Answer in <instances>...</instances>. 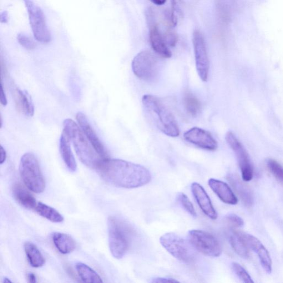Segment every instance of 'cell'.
<instances>
[{
  "label": "cell",
  "mask_w": 283,
  "mask_h": 283,
  "mask_svg": "<svg viewBox=\"0 0 283 283\" xmlns=\"http://www.w3.org/2000/svg\"><path fill=\"white\" fill-rule=\"evenodd\" d=\"M107 183L126 189L139 188L149 183L151 177L144 166L121 159L106 158L97 168Z\"/></svg>",
  "instance_id": "6da1fadb"
},
{
  "label": "cell",
  "mask_w": 283,
  "mask_h": 283,
  "mask_svg": "<svg viewBox=\"0 0 283 283\" xmlns=\"http://www.w3.org/2000/svg\"><path fill=\"white\" fill-rule=\"evenodd\" d=\"M63 132L72 142L76 153L82 162L92 169H97L103 160L86 137L79 126L72 119H65L63 122Z\"/></svg>",
  "instance_id": "7a4b0ae2"
},
{
  "label": "cell",
  "mask_w": 283,
  "mask_h": 283,
  "mask_svg": "<svg viewBox=\"0 0 283 283\" xmlns=\"http://www.w3.org/2000/svg\"><path fill=\"white\" fill-rule=\"evenodd\" d=\"M142 103L146 112L161 132L171 138L179 136V126L174 115L159 98L153 95H144Z\"/></svg>",
  "instance_id": "3957f363"
},
{
  "label": "cell",
  "mask_w": 283,
  "mask_h": 283,
  "mask_svg": "<svg viewBox=\"0 0 283 283\" xmlns=\"http://www.w3.org/2000/svg\"><path fill=\"white\" fill-rule=\"evenodd\" d=\"M109 245L111 254L116 259H121L129 251L133 231L124 221L110 216L108 221Z\"/></svg>",
  "instance_id": "277c9868"
},
{
  "label": "cell",
  "mask_w": 283,
  "mask_h": 283,
  "mask_svg": "<svg viewBox=\"0 0 283 283\" xmlns=\"http://www.w3.org/2000/svg\"><path fill=\"white\" fill-rule=\"evenodd\" d=\"M19 174L25 185L35 193H43L45 181L38 161L31 153H25L20 160Z\"/></svg>",
  "instance_id": "5b68a950"
},
{
  "label": "cell",
  "mask_w": 283,
  "mask_h": 283,
  "mask_svg": "<svg viewBox=\"0 0 283 283\" xmlns=\"http://www.w3.org/2000/svg\"><path fill=\"white\" fill-rule=\"evenodd\" d=\"M160 242L171 255L180 261L190 264L195 259L196 250L189 241L173 232L161 236Z\"/></svg>",
  "instance_id": "8992f818"
},
{
  "label": "cell",
  "mask_w": 283,
  "mask_h": 283,
  "mask_svg": "<svg viewBox=\"0 0 283 283\" xmlns=\"http://www.w3.org/2000/svg\"><path fill=\"white\" fill-rule=\"evenodd\" d=\"M132 68L136 77L149 82H153L157 78L160 64L158 59L154 54L148 50H144L134 58Z\"/></svg>",
  "instance_id": "52a82bcc"
},
{
  "label": "cell",
  "mask_w": 283,
  "mask_h": 283,
  "mask_svg": "<svg viewBox=\"0 0 283 283\" xmlns=\"http://www.w3.org/2000/svg\"><path fill=\"white\" fill-rule=\"evenodd\" d=\"M188 240L194 249L204 255L217 257L222 254V247L216 237L209 232L199 230L189 231Z\"/></svg>",
  "instance_id": "ba28073f"
},
{
  "label": "cell",
  "mask_w": 283,
  "mask_h": 283,
  "mask_svg": "<svg viewBox=\"0 0 283 283\" xmlns=\"http://www.w3.org/2000/svg\"><path fill=\"white\" fill-rule=\"evenodd\" d=\"M24 2L27 8L30 24L35 38L41 43L49 42L51 35L42 10L34 3L33 0H24Z\"/></svg>",
  "instance_id": "9c48e42d"
},
{
  "label": "cell",
  "mask_w": 283,
  "mask_h": 283,
  "mask_svg": "<svg viewBox=\"0 0 283 283\" xmlns=\"http://www.w3.org/2000/svg\"><path fill=\"white\" fill-rule=\"evenodd\" d=\"M193 43L197 72L203 82H207L210 69V62L204 35L196 30L193 33Z\"/></svg>",
  "instance_id": "30bf717a"
},
{
  "label": "cell",
  "mask_w": 283,
  "mask_h": 283,
  "mask_svg": "<svg viewBox=\"0 0 283 283\" xmlns=\"http://www.w3.org/2000/svg\"><path fill=\"white\" fill-rule=\"evenodd\" d=\"M225 139L227 143L236 154L241 169L242 179L245 181H251L254 175V170L249 155L244 146L242 145L235 135L231 132L227 133Z\"/></svg>",
  "instance_id": "8fae6325"
},
{
  "label": "cell",
  "mask_w": 283,
  "mask_h": 283,
  "mask_svg": "<svg viewBox=\"0 0 283 283\" xmlns=\"http://www.w3.org/2000/svg\"><path fill=\"white\" fill-rule=\"evenodd\" d=\"M184 138L189 143L201 149L214 151L218 147L213 136L208 131L198 128H193L187 131L184 134Z\"/></svg>",
  "instance_id": "7c38bea8"
},
{
  "label": "cell",
  "mask_w": 283,
  "mask_h": 283,
  "mask_svg": "<svg viewBox=\"0 0 283 283\" xmlns=\"http://www.w3.org/2000/svg\"><path fill=\"white\" fill-rule=\"evenodd\" d=\"M239 233L247 246L259 256L263 269L268 274H271L272 271V261L266 248L256 237L245 232H239Z\"/></svg>",
  "instance_id": "4fadbf2b"
},
{
  "label": "cell",
  "mask_w": 283,
  "mask_h": 283,
  "mask_svg": "<svg viewBox=\"0 0 283 283\" xmlns=\"http://www.w3.org/2000/svg\"><path fill=\"white\" fill-rule=\"evenodd\" d=\"M76 119L81 129L83 131L86 137L92 144L93 147L101 157L103 159L108 158V153L104 145L100 140L97 134L90 125L88 119L85 114L82 113H78L76 115Z\"/></svg>",
  "instance_id": "5bb4252c"
},
{
  "label": "cell",
  "mask_w": 283,
  "mask_h": 283,
  "mask_svg": "<svg viewBox=\"0 0 283 283\" xmlns=\"http://www.w3.org/2000/svg\"><path fill=\"white\" fill-rule=\"evenodd\" d=\"M191 191L194 198L204 213L209 218L215 220L217 217L216 211L208 194L202 186L198 183H194L191 185Z\"/></svg>",
  "instance_id": "9a60e30c"
},
{
  "label": "cell",
  "mask_w": 283,
  "mask_h": 283,
  "mask_svg": "<svg viewBox=\"0 0 283 283\" xmlns=\"http://www.w3.org/2000/svg\"><path fill=\"white\" fill-rule=\"evenodd\" d=\"M210 188L219 199L224 203L229 205H236L238 199L230 187L225 182L214 179H210L208 181Z\"/></svg>",
  "instance_id": "2e32d148"
},
{
  "label": "cell",
  "mask_w": 283,
  "mask_h": 283,
  "mask_svg": "<svg viewBox=\"0 0 283 283\" xmlns=\"http://www.w3.org/2000/svg\"><path fill=\"white\" fill-rule=\"evenodd\" d=\"M149 39L151 46L156 53L165 58L171 57L172 54L156 25L153 24L150 28Z\"/></svg>",
  "instance_id": "e0dca14e"
},
{
  "label": "cell",
  "mask_w": 283,
  "mask_h": 283,
  "mask_svg": "<svg viewBox=\"0 0 283 283\" xmlns=\"http://www.w3.org/2000/svg\"><path fill=\"white\" fill-rule=\"evenodd\" d=\"M12 93L15 103L19 111L28 117H32L34 107L31 96L27 92L18 88L12 87Z\"/></svg>",
  "instance_id": "ac0fdd59"
},
{
  "label": "cell",
  "mask_w": 283,
  "mask_h": 283,
  "mask_svg": "<svg viewBox=\"0 0 283 283\" xmlns=\"http://www.w3.org/2000/svg\"><path fill=\"white\" fill-rule=\"evenodd\" d=\"M70 140L64 132L60 139L59 150L65 165L71 172L77 170V164L71 149Z\"/></svg>",
  "instance_id": "d6986e66"
},
{
  "label": "cell",
  "mask_w": 283,
  "mask_h": 283,
  "mask_svg": "<svg viewBox=\"0 0 283 283\" xmlns=\"http://www.w3.org/2000/svg\"><path fill=\"white\" fill-rule=\"evenodd\" d=\"M227 180L229 181L244 204L247 207L251 206L254 204V196L249 187L245 185L238 177L233 174H230L227 176Z\"/></svg>",
  "instance_id": "ffe728a7"
},
{
  "label": "cell",
  "mask_w": 283,
  "mask_h": 283,
  "mask_svg": "<svg viewBox=\"0 0 283 283\" xmlns=\"http://www.w3.org/2000/svg\"><path fill=\"white\" fill-rule=\"evenodd\" d=\"M13 195L17 203L29 210H34L37 203L34 197L22 185L16 184L13 186Z\"/></svg>",
  "instance_id": "44dd1931"
},
{
  "label": "cell",
  "mask_w": 283,
  "mask_h": 283,
  "mask_svg": "<svg viewBox=\"0 0 283 283\" xmlns=\"http://www.w3.org/2000/svg\"><path fill=\"white\" fill-rule=\"evenodd\" d=\"M52 239L54 246L62 254H69L75 249V242L69 235L61 232H54Z\"/></svg>",
  "instance_id": "7402d4cb"
},
{
  "label": "cell",
  "mask_w": 283,
  "mask_h": 283,
  "mask_svg": "<svg viewBox=\"0 0 283 283\" xmlns=\"http://www.w3.org/2000/svg\"><path fill=\"white\" fill-rule=\"evenodd\" d=\"M24 249L30 265L34 268L44 266L45 260L37 247L31 242H25Z\"/></svg>",
  "instance_id": "603a6c76"
},
{
  "label": "cell",
  "mask_w": 283,
  "mask_h": 283,
  "mask_svg": "<svg viewBox=\"0 0 283 283\" xmlns=\"http://www.w3.org/2000/svg\"><path fill=\"white\" fill-rule=\"evenodd\" d=\"M230 243L232 249L242 259H249L250 257L249 248L242 239L238 231H232L229 236Z\"/></svg>",
  "instance_id": "cb8c5ba5"
},
{
  "label": "cell",
  "mask_w": 283,
  "mask_h": 283,
  "mask_svg": "<svg viewBox=\"0 0 283 283\" xmlns=\"http://www.w3.org/2000/svg\"><path fill=\"white\" fill-rule=\"evenodd\" d=\"M34 211L40 216L55 223H60L64 221L63 216L54 208L38 202Z\"/></svg>",
  "instance_id": "d4e9b609"
},
{
  "label": "cell",
  "mask_w": 283,
  "mask_h": 283,
  "mask_svg": "<svg viewBox=\"0 0 283 283\" xmlns=\"http://www.w3.org/2000/svg\"><path fill=\"white\" fill-rule=\"evenodd\" d=\"M76 270L81 280L85 283H102V278L92 269L83 263L76 265Z\"/></svg>",
  "instance_id": "484cf974"
},
{
  "label": "cell",
  "mask_w": 283,
  "mask_h": 283,
  "mask_svg": "<svg viewBox=\"0 0 283 283\" xmlns=\"http://www.w3.org/2000/svg\"><path fill=\"white\" fill-rule=\"evenodd\" d=\"M184 104L185 109L192 116L196 117L200 113L201 106L200 101L191 93L187 92L185 93Z\"/></svg>",
  "instance_id": "4316f807"
},
{
  "label": "cell",
  "mask_w": 283,
  "mask_h": 283,
  "mask_svg": "<svg viewBox=\"0 0 283 283\" xmlns=\"http://www.w3.org/2000/svg\"><path fill=\"white\" fill-rule=\"evenodd\" d=\"M232 269L242 282L245 283H254L249 273L238 263H232Z\"/></svg>",
  "instance_id": "83f0119b"
},
{
  "label": "cell",
  "mask_w": 283,
  "mask_h": 283,
  "mask_svg": "<svg viewBox=\"0 0 283 283\" xmlns=\"http://www.w3.org/2000/svg\"><path fill=\"white\" fill-rule=\"evenodd\" d=\"M177 200H178L185 210L188 212L191 216L194 217L197 216L194 207L188 198V196L183 193H179L177 195Z\"/></svg>",
  "instance_id": "f1b7e54d"
},
{
  "label": "cell",
  "mask_w": 283,
  "mask_h": 283,
  "mask_svg": "<svg viewBox=\"0 0 283 283\" xmlns=\"http://www.w3.org/2000/svg\"><path fill=\"white\" fill-rule=\"evenodd\" d=\"M268 168L276 178L283 183V167L277 161L274 159H269L267 161Z\"/></svg>",
  "instance_id": "f546056e"
},
{
  "label": "cell",
  "mask_w": 283,
  "mask_h": 283,
  "mask_svg": "<svg viewBox=\"0 0 283 283\" xmlns=\"http://www.w3.org/2000/svg\"><path fill=\"white\" fill-rule=\"evenodd\" d=\"M17 38L19 43L27 49H33L36 46L33 40L26 34L20 33L17 35Z\"/></svg>",
  "instance_id": "4dcf8cb0"
},
{
  "label": "cell",
  "mask_w": 283,
  "mask_h": 283,
  "mask_svg": "<svg viewBox=\"0 0 283 283\" xmlns=\"http://www.w3.org/2000/svg\"><path fill=\"white\" fill-rule=\"evenodd\" d=\"M226 219L230 223L236 227H241L244 226V221L238 215L235 214H230L226 216Z\"/></svg>",
  "instance_id": "1f68e13d"
},
{
  "label": "cell",
  "mask_w": 283,
  "mask_h": 283,
  "mask_svg": "<svg viewBox=\"0 0 283 283\" xmlns=\"http://www.w3.org/2000/svg\"><path fill=\"white\" fill-rule=\"evenodd\" d=\"M164 37L166 43L172 47L175 46L177 42V40H178V38H177L176 34L171 31H168Z\"/></svg>",
  "instance_id": "d6a6232c"
},
{
  "label": "cell",
  "mask_w": 283,
  "mask_h": 283,
  "mask_svg": "<svg viewBox=\"0 0 283 283\" xmlns=\"http://www.w3.org/2000/svg\"><path fill=\"white\" fill-rule=\"evenodd\" d=\"M152 283H178V281H176L173 279H170V278H163V277H158L154 279L151 281Z\"/></svg>",
  "instance_id": "836d02e7"
},
{
  "label": "cell",
  "mask_w": 283,
  "mask_h": 283,
  "mask_svg": "<svg viewBox=\"0 0 283 283\" xmlns=\"http://www.w3.org/2000/svg\"><path fill=\"white\" fill-rule=\"evenodd\" d=\"M0 102L4 106H6L7 104L6 95L5 94L2 84H1V91H0Z\"/></svg>",
  "instance_id": "e575fe53"
},
{
  "label": "cell",
  "mask_w": 283,
  "mask_h": 283,
  "mask_svg": "<svg viewBox=\"0 0 283 283\" xmlns=\"http://www.w3.org/2000/svg\"><path fill=\"white\" fill-rule=\"evenodd\" d=\"M0 153H1V158H0V163L2 164L5 160L6 159V150L2 147V146H0Z\"/></svg>",
  "instance_id": "d590c367"
},
{
  "label": "cell",
  "mask_w": 283,
  "mask_h": 283,
  "mask_svg": "<svg viewBox=\"0 0 283 283\" xmlns=\"http://www.w3.org/2000/svg\"><path fill=\"white\" fill-rule=\"evenodd\" d=\"M27 279L29 283H35L37 282L36 276H35L33 273H29V274H28Z\"/></svg>",
  "instance_id": "8d00e7d4"
},
{
  "label": "cell",
  "mask_w": 283,
  "mask_h": 283,
  "mask_svg": "<svg viewBox=\"0 0 283 283\" xmlns=\"http://www.w3.org/2000/svg\"><path fill=\"white\" fill-rule=\"evenodd\" d=\"M8 21V14L7 12L4 11L1 14V22L6 23Z\"/></svg>",
  "instance_id": "74e56055"
},
{
  "label": "cell",
  "mask_w": 283,
  "mask_h": 283,
  "mask_svg": "<svg viewBox=\"0 0 283 283\" xmlns=\"http://www.w3.org/2000/svg\"><path fill=\"white\" fill-rule=\"evenodd\" d=\"M150 1L158 6H161L166 2V0H150Z\"/></svg>",
  "instance_id": "f35d334b"
},
{
  "label": "cell",
  "mask_w": 283,
  "mask_h": 283,
  "mask_svg": "<svg viewBox=\"0 0 283 283\" xmlns=\"http://www.w3.org/2000/svg\"><path fill=\"white\" fill-rule=\"evenodd\" d=\"M3 282L5 283H12V282L9 279H7V278H4V279H3Z\"/></svg>",
  "instance_id": "ab89813d"
}]
</instances>
